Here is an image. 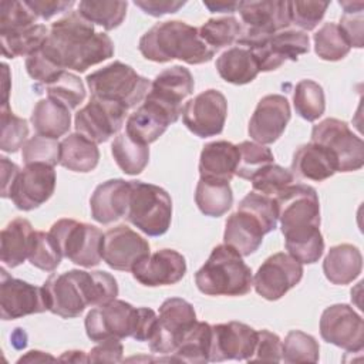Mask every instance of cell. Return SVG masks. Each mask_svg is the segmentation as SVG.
Wrapping results in <instances>:
<instances>
[{
  "label": "cell",
  "mask_w": 364,
  "mask_h": 364,
  "mask_svg": "<svg viewBox=\"0 0 364 364\" xmlns=\"http://www.w3.org/2000/svg\"><path fill=\"white\" fill-rule=\"evenodd\" d=\"M274 200L289 255L300 263L318 262L324 252V240L316 189L304 183H290L274 196Z\"/></svg>",
  "instance_id": "cell-1"
},
{
  "label": "cell",
  "mask_w": 364,
  "mask_h": 364,
  "mask_svg": "<svg viewBox=\"0 0 364 364\" xmlns=\"http://www.w3.org/2000/svg\"><path fill=\"white\" fill-rule=\"evenodd\" d=\"M40 51L61 70L84 73L114 55V43L105 33L94 30V24L78 10H70L54 21Z\"/></svg>",
  "instance_id": "cell-2"
},
{
  "label": "cell",
  "mask_w": 364,
  "mask_h": 364,
  "mask_svg": "<svg viewBox=\"0 0 364 364\" xmlns=\"http://www.w3.org/2000/svg\"><path fill=\"white\" fill-rule=\"evenodd\" d=\"M43 290L48 311L63 318H74L87 306H100L117 299L118 283L108 272L73 269L50 274Z\"/></svg>",
  "instance_id": "cell-3"
},
{
  "label": "cell",
  "mask_w": 364,
  "mask_h": 364,
  "mask_svg": "<svg viewBox=\"0 0 364 364\" xmlns=\"http://www.w3.org/2000/svg\"><path fill=\"white\" fill-rule=\"evenodd\" d=\"M138 48L149 61L168 63L176 58L193 65L209 63L216 53L199 37L196 27L181 20L156 23L142 34Z\"/></svg>",
  "instance_id": "cell-4"
},
{
  "label": "cell",
  "mask_w": 364,
  "mask_h": 364,
  "mask_svg": "<svg viewBox=\"0 0 364 364\" xmlns=\"http://www.w3.org/2000/svg\"><path fill=\"white\" fill-rule=\"evenodd\" d=\"M277 222L274 198L252 191L226 219L223 242L243 257L250 256L262 245L263 236L276 229Z\"/></svg>",
  "instance_id": "cell-5"
},
{
  "label": "cell",
  "mask_w": 364,
  "mask_h": 364,
  "mask_svg": "<svg viewBox=\"0 0 364 364\" xmlns=\"http://www.w3.org/2000/svg\"><path fill=\"white\" fill-rule=\"evenodd\" d=\"M195 283L206 296H245L253 286V276L243 256L223 243L212 249L208 260L195 273Z\"/></svg>",
  "instance_id": "cell-6"
},
{
  "label": "cell",
  "mask_w": 364,
  "mask_h": 364,
  "mask_svg": "<svg viewBox=\"0 0 364 364\" xmlns=\"http://www.w3.org/2000/svg\"><path fill=\"white\" fill-rule=\"evenodd\" d=\"M85 81L92 97L118 102L127 109L144 101L151 87L148 78L121 61H114L88 74Z\"/></svg>",
  "instance_id": "cell-7"
},
{
  "label": "cell",
  "mask_w": 364,
  "mask_h": 364,
  "mask_svg": "<svg viewBox=\"0 0 364 364\" xmlns=\"http://www.w3.org/2000/svg\"><path fill=\"white\" fill-rule=\"evenodd\" d=\"M127 220L148 236L166 233L172 220V199L169 193L158 185L131 181Z\"/></svg>",
  "instance_id": "cell-8"
},
{
  "label": "cell",
  "mask_w": 364,
  "mask_h": 364,
  "mask_svg": "<svg viewBox=\"0 0 364 364\" xmlns=\"http://www.w3.org/2000/svg\"><path fill=\"white\" fill-rule=\"evenodd\" d=\"M63 257L82 267H94L102 260V232L88 223L63 218L50 228Z\"/></svg>",
  "instance_id": "cell-9"
},
{
  "label": "cell",
  "mask_w": 364,
  "mask_h": 364,
  "mask_svg": "<svg viewBox=\"0 0 364 364\" xmlns=\"http://www.w3.org/2000/svg\"><path fill=\"white\" fill-rule=\"evenodd\" d=\"M236 11H239L243 21L236 43L246 48L286 30L291 24L289 1L283 0L237 1Z\"/></svg>",
  "instance_id": "cell-10"
},
{
  "label": "cell",
  "mask_w": 364,
  "mask_h": 364,
  "mask_svg": "<svg viewBox=\"0 0 364 364\" xmlns=\"http://www.w3.org/2000/svg\"><path fill=\"white\" fill-rule=\"evenodd\" d=\"M311 142L330 151L336 158L337 172L358 171L364 165V142L341 119L326 118L314 125Z\"/></svg>",
  "instance_id": "cell-11"
},
{
  "label": "cell",
  "mask_w": 364,
  "mask_h": 364,
  "mask_svg": "<svg viewBox=\"0 0 364 364\" xmlns=\"http://www.w3.org/2000/svg\"><path fill=\"white\" fill-rule=\"evenodd\" d=\"M196 321L195 309L189 301L181 297L166 299L159 307L156 328L149 340L151 351L156 354L173 353Z\"/></svg>",
  "instance_id": "cell-12"
},
{
  "label": "cell",
  "mask_w": 364,
  "mask_h": 364,
  "mask_svg": "<svg viewBox=\"0 0 364 364\" xmlns=\"http://www.w3.org/2000/svg\"><path fill=\"white\" fill-rule=\"evenodd\" d=\"M136 321V307L114 299L91 309L85 317L84 326L91 341H104L108 338L132 337Z\"/></svg>",
  "instance_id": "cell-13"
},
{
  "label": "cell",
  "mask_w": 364,
  "mask_h": 364,
  "mask_svg": "<svg viewBox=\"0 0 364 364\" xmlns=\"http://www.w3.org/2000/svg\"><path fill=\"white\" fill-rule=\"evenodd\" d=\"M228 115L226 97L209 88L185 102L182 119L185 127L199 138L219 135L223 131Z\"/></svg>",
  "instance_id": "cell-14"
},
{
  "label": "cell",
  "mask_w": 364,
  "mask_h": 364,
  "mask_svg": "<svg viewBox=\"0 0 364 364\" xmlns=\"http://www.w3.org/2000/svg\"><path fill=\"white\" fill-rule=\"evenodd\" d=\"M127 111L118 102L91 97L88 104L75 114V131L95 144L107 142L122 128Z\"/></svg>",
  "instance_id": "cell-15"
},
{
  "label": "cell",
  "mask_w": 364,
  "mask_h": 364,
  "mask_svg": "<svg viewBox=\"0 0 364 364\" xmlns=\"http://www.w3.org/2000/svg\"><path fill=\"white\" fill-rule=\"evenodd\" d=\"M193 87L191 71L182 65H172L154 78L145 101L162 109L173 124L182 114V102L193 92Z\"/></svg>",
  "instance_id": "cell-16"
},
{
  "label": "cell",
  "mask_w": 364,
  "mask_h": 364,
  "mask_svg": "<svg viewBox=\"0 0 364 364\" xmlns=\"http://www.w3.org/2000/svg\"><path fill=\"white\" fill-rule=\"evenodd\" d=\"M303 277V263L284 252L269 256L253 277V287L266 300H279Z\"/></svg>",
  "instance_id": "cell-17"
},
{
  "label": "cell",
  "mask_w": 364,
  "mask_h": 364,
  "mask_svg": "<svg viewBox=\"0 0 364 364\" xmlns=\"http://www.w3.org/2000/svg\"><path fill=\"white\" fill-rule=\"evenodd\" d=\"M320 336L348 353H358L364 347V321L351 306L333 304L321 314Z\"/></svg>",
  "instance_id": "cell-18"
},
{
  "label": "cell",
  "mask_w": 364,
  "mask_h": 364,
  "mask_svg": "<svg viewBox=\"0 0 364 364\" xmlns=\"http://www.w3.org/2000/svg\"><path fill=\"white\" fill-rule=\"evenodd\" d=\"M47 310L43 286L37 287L21 279L11 277L0 269V314L3 320H16Z\"/></svg>",
  "instance_id": "cell-19"
},
{
  "label": "cell",
  "mask_w": 364,
  "mask_h": 364,
  "mask_svg": "<svg viewBox=\"0 0 364 364\" xmlns=\"http://www.w3.org/2000/svg\"><path fill=\"white\" fill-rule=\"evenodd\" d=\"M247 48L255 55L259 71H273L284 61H297L299 55L309 53L310 38L301 30H282Z\"/></svg>",
  "instance_id": "cell-20"
},
{
  "label": "cell",
  "mask_w": 364,
  "mask_h": 364,
  "mask_svg": "<svg viewBox=\"0 0 364 364\" xmlns=\"http://www.w3.org/2000/svg\"><path fill=\"white\" fill-rule=\"evenodd\" d=\"M55 189L54 166L47 164H28L20 171L10 199L20 210H33L47 202Z\"/></svg>",
  "instance_id": "cell-21"
},
{
  "label": "cell",
  "mask_w": 364,
  "mask_h": 364,
  "mask_svg": "<svg viewBox=\"0 0 364 364\" xmlns=\"http://www.w3.org/2000/svg\"><path fill=\"white\" fill-rule=\"evenodd\" d=\"M149 253L148 240L125 225H118L104 233L102 260L114 270L131 272L135 263Z\"/></svg>",
  "instance_id": "cell-22"
},
{
  "label": "cell",
  "mask_w": 364,
  "mask_h": 364,
  "mask_svg": "<svg viewBox=\"0 0 364 364\" xmlns=\"http://www.w3.org/2000/svg\"><path fill=\"white\" fill-rule=\"evenodd\" d=\"M290 104L284 95L269 94L263 97L249 121V136L262 145L276 142L290 121Z\"/></svg>",
  "instance_id": "cell-23"
},
{
  "label": "cell",
  "mask_w": 364,
  "mask_h": 364,
  "mask_svg": "<svg viewBox=\"0 0 364 364\" xmlns=\"http://www.w3.org/2000/svg\"><path fill=\"white\" fill-rule=\"evenodd\" d=\"M257 340V330L240 323L228 321L212 326L209 361L245 360L253 354Z\"/></svg>",
  "instance_id": "cell-24"
},
{
  "label": "cell",
  "mask_w": 364,
  "mask_h": 364,
  "mask_svg": "<svg viewBox=\"0 0 364 364\" xmlns=\"http://www.w3.org/2000/svg\"><path fill=\"white\" fill-rule=\"evenodd\" d=\"M131 272L134 279L144 286H171L185 276L186 260L173 249H161L139 259Z\"/></svg>",
  "instance_id": "cell-25"
},
{
  "label": "cell",
  "mask_w": 364,
  "mask_h": 364,
  "mask_svg": "<svg viewBox=\"0 0 364 364\" xmlns=\"http://www.w3.org/2000/svg\"><path fill=\"white\" fill-rule=\"evenodd\" d=\"M131 196V181L121 178L100 183L90 198L91 216L95 222L108 225L127 216Z\"/></svg>",
  "instance_id": "cell-26"
},
{
  "label": "cell",
  "mask_w": 364,
  "mask_h": 364,
  "mask_svg": "<svg viewBox=\"0 0 364 364\" xmlns=\"http://www.w3.org/2000/svg\"><path fill=\"white\" fill-rule=\"evenodd\" d=\"M290 171L293 176L321 182L337 172V162L328 149L309 142L294 151Z\"/></svg>",
  "instance_id": "cell-27"
},
{
  "label": "cell",
  "mask_w": 364,
  "mask_h": 364,
  "mask_svg": "<svg viewBox=\"0 0 364 364\" xmlns=\"http://www.w3.org/2000/svg\"><path fill=\"white\" fill-rule=\"evenodd\" d=\"M239 164V148L229 141H213L202 148L199 156L200 178L230 182Z\"/></svg>",
  "instance_id": "cell-28"
},
{
  "label": "cell",
  "mask_w": 364,
  "mask_h": 364,
  "mask_svg": "<svg viewBox=\"0 0 364 364\" xmlns=\"http://www.w3.org/2000/svg\"><path fill=\"white\" fill-rule=\"evenodd\" d=\"M172 124L171 118L152 102H144L134 111L125 124V134L141 145L155 142Z\"/></svg>",
  "instance_id": "cell-29"
},
{
  "label": "cell",
  "mask_w": 364,
  "mask_h": 364,
  "mask_svg": "<svg viewBox=\"0 0 364 364\" xmlns=\"http://www.w3.org/2000/svg\"><path fill=\"white\" fill-rule=\"evenodd\" d=\"M34 232L24 218H16L6 225L0 233V257L4 266L13 269L28 259Z\"/></svg>",
  "instance_id": "cell-30"
},
{
  "label": "cell",
  "mask_w": 364,
  "mask_h": 364,
  "mask_svg": "<svg viewBox=\"0 0 364 364\" xmlns=\"http://www.w3.org/2000/svg\"><path fill=\"white\" fill-rule=\"evenodd\" d=\"M363 269V256L357 246L341 243L330 247L323 262V272L333 284H348Z\"/></svg>",
  "instance_id": "cell-31"
},
{
  "label": "cell",
  "mask_w": 364,
  "mask_h": 364,
  "mask_svg": "<svg viewBox=\"0 0 364 364\" xmlns=\"http://www.w3.org/2000/svg\"><path fill=\"white\" fill-rule=\"evenodd\" d=\"M100 151L95 142L74 132L60 142V165L73 172H91L97 168Z\"/></svg>",
  "instance_id": "cell-32"
},
{
  "label": "cell",
  "mask_w": 364,
  "mask_h": 364,
  "mask_svg": "<svg viewBox=\"0 0 364 364\" xmlns=\"http://www.w3.org/2000/svg\"><path fill=\"white\" fill-rule=\"evenodd\" d=\"M216 70L226 82L235 85L252 82L260 73L252 51L240 46L223 51L216 60Z\"/></svg>",
  "instance_id": "cell-33"
},
{
  "label": "cell",
  "mask_w": 364,
  "mask_h": 364,
  "mask_svg": "<svg viewBox=\"0 0 364 364\" xmlns=\"http://www.w3.org/2000/svg\"><path fill=\"white\" fill-rule=\"evenodd\" d=\"M30 121L38 135L58 139L70 131L71 114L64 105L43 98L34 105Z\"/></svg>",
  "instance_id": "cell-34"
},
{
  "label": "cell",
  "mask_w": 364,
  "mask_h": 364,
  "mask_svg": "<svg viewBox=\"0 0 364 364\" xmlns=\"http://www.w3.org/2000/svg\"><path fill=\"white\" fill-rule=\"evenodd\" d=\"M195 202L203 215L219 218L232 208L233 192L229 182L199 178L195 191Z\"/></svg>",
  "instance_id": "cell-35"
},
{
  "label": "cell",
  "mask_w": 364,
  "mask_h": 364,
  "mask_svg": "<svg viewBox=\"0 0 364 364\" xmlns=\"http://www.w3.org/2000/svg\"><path fill=\"white\" fill-rule=\"evenodd\" d=\"M48 28L44 24H33L28 27L0 33L1 53L6 58H16L20 55H31L46 41Z\"/></svg>",
  "instance_id": "cell-36"
},
{
  "label": "cell",
  "mask_w": 364,
  "mask_h": 364,
  "mask_svg": "<svg viewBox=\"0 0 364 364\" xmlns=\"http://www.w3.org/2000/svg\"><path fill=\"white\" fill-rule=\"evenodd\" d=\"M212 326L205 321H196L195 326L182 338L178 348L172 353V361L205 364L209 361Z\"/></svg>",
  "instance_id": "cell-37"
},
{
  "label": "cell",
  "mask_w": 364,
  "mask_h": 364,
  "mask_svg": "<svg viewBox=\"0 0 364 364\" xmlns=\"http://www.w3.org/2000/svg\"><path fill=\"white\" fill-rule=\"evenodd\" d=\"M111 154L117 165L127 175L141 173L149 162L148 145L134 142L125 132L114 138L111 144Z\"/></svg>",
  "instance_id": "cell-38"
},
{
  "label": "cell",
  "mask_w": 364,
  "mask_h": 364,
  "mask_svg": "<svg viewBox=\"0 0 364 364\" xmlns=\"http://www.w3.org/2000/svg\"><path fill=\"white\" fill-rule=\"evenodd\" d=\"M293 105L303 119L309 122L318 119L326 109L323 87L313 80L299 81L293 92Z\"/></svg>",
  "instance_id": "cell-39"
},
{
  "label": "cell",
  "mask_w": 364,
  "mask_h": 364,
  "mask_svg": "<svg viewBox=\"0 0 364 364\" xmlns=\"http://www.w3.org/2000/svg\"><path fill=\"white\" fill-rule=\"evenodd\" d=\"M127 1H94L82 0L78 3V13L92 24L105 30H114L127 16Z\"/></svg>",
  "instance_id": "cell-40"
},
{
  "label": "cell",
  "mask_w": 364,
  "mask_h": 364,
  "mask_svg": "<svg viewBox=\"0 0 364 364\" xmlns=\"http://www.w3.org/2000/svg\"><path fill=\"white\" fill-rule=\"evenodd\" d=\"M199 37L215 51H218L222 47L232 46L237 41L242 24L237 21L233 16L226 17H218V18H209L206 23H203L199 28Z\"/></svg>",
  "instance_id": "cell-41"
},
{
  "label": "cell",
  "mask_w": 364,
  "mask_h": 364,
  "mask_svg": "<svg viewBox=\"0 0 364 364\" xmlns=\"http://www.w3.org/2000/svg\"><path fill=\"white\" fill-rule=\"evenodd\" d=\"M316 54L326 61H338L350 53V46L346 41L338 24L324 23L313 36Z\"/></svg>",
  "instance_id": "cell-42"
},
{
  "label": "cell",
  "mask_w": 364,
  "mask_h": 364,
  "mask_svg": "<svg viewBox=\"0 0 364 364\" xmlns=\"http://www.w3.org/2000/svg\"><path fill=\"white\" fill-rule=\"evenodd\" d=\"M320 346L316 338L304 331L291 330L282 341V361L284 363H317Z\"/></svg>",
  "instance_id": "cell-43"
},
{
  "label": "cell",
  "mask_w": 364,
  "mask_h": 364,
  "mask_svg": "<svg viewBox=\"0 0 364 364\" xmlns=\"http://www.w3.org/2000/svg\"><path fill=\"white\" fill-rule=\"evenodd\" d=\"M47 98L64 105L70 111L77 108L85 98V88L78 75L70 71L61 73V75L46 85Z\"/></svg>",
  "instance_id": "cell-44"
},
{
  "label": "cell",
  "mask_w": 364,
  "mask_h": 364,
  "mask_svg": "<svg viewBox=\"0 0 364 364\" xmlns=\"http://www.w3.org/2000/svg\"><path fill=\"white\" fill-rule=\"evenodd\" d=\"M239 148V164L235 175L250 181L259 171L270 164H274L273 152L257 142L243 141L237 145Z\"/></svg>",
  "instance_id": "cell-45"
},
{
  "label": "cell",
  "mask_w": 364,
  "mask_h": 364,
  "mask_svg": "<svg viewBox=\"0 0 364 364\" xmlns=\"http://www.w3.org/2000/svg\"><path fill=\"white\" fill-rule=\"evenodd\" d=\"M0 118V149L4 152H17L20 148H23L28 136V124L24 118L14 115L9 105H1Z\"/></svg>",
  "instance_id": "cell-46"
},
{
  "label": "cell",
  "mask_w": 364,
  "mask_h": 364,
  "mask_svg": "<svg viewBox=\"0 0 364 364\" xmlns=\"http://www.w3.org/2000/svg\"><path fill=\"white\" fill-rule=\"evenodd\" d=\"M63 255L60 253L51 235L43 230H36L31 249L28 253L30 263L44 272H53L60 266Z\"/></svg>",
  "instance_id": "cell-47"
},
{
  "label": "cell",
  "mask_w": 364,
  "mask_h": 364,
  "mask_svg": "<svg viewBox=\"0 0 364 364\" xmlns=\"http://www.w3.org/2000/svg\"><path fill=\"white\" fill-rule=\"evenodd\" d=\"M21 156L26 165L47 164L55 166L60 164V142L57 139L37 134L24 142L21 148Z\"/></svg>",
  "instance_id": "cell-48"
},
{
  "label": "cell",
  "mask_w": 364,
  "mask_h": 364,
  "mask_svg": "<svg viewBox=\"0 0 364 364\" xmlns=\"http://www.w3.org/2000/svg\"><path fill=\"white\" fill-rule=\"evenodd\" d=\"M294 176L290 169H286L280 165L270 164L262 171H259L252 179L253 191L274 198L279 195L286 186H289L293 182Z\"/></svg>",
  "instance_id": "cell-49"
},
{
  "label": "cell",
  "mask_w": 364,
  "mask_h": 364,
  "mask_svg": "<svg viewBox=\"0 0 364 364\" xmlns=\"http://www.w3.org/2000/svg\"><path fill=\"white\" fill-rule=\"evenodd\" d=\"M343 7V16L340 18V30L350 47L361 48L363 41V24H364V1H340Z\"/></svg>",
  "instance_id": "cell-50"
},
{
  "label": "cell",
  "mask_w": 364,
  "mask_h": 364,
  "mask_svg": "<svg viewBox=\"0 0 364 364\" xmlns=\"http://www.w3.org/2000/svg\"><path fill=\"white\" fill-rule=\"evenodd\" d=\"M330 3L328 1H289L290 23L301 28V31H311L323 20Z\"/></svg>",
  "instance_id": "cell-51"
},
{
  "label": "cell",
  "mask_w": 364,
  "mask_h": 364,
  "mask_svg": "<svg viewBox=\"0 0 364 364\" xmlns=\"http://www.w3.org/2000/svg\"><path fill=\"white\" fill-rule=\"evenodd\" d=\"M36 21L37 17L24 1L3 0L0 3V33L28 27Z\"/></svg>",
  "instance_id": "cell-52"
},
{
  "label": "cell",
  "mask_w": 364,
  "mask_h": 364,
  "mask_svg": "<svg viewBox=\"0 0 364 364\" xmlns=\"http://www.w3.org/2000/svg\"><path fill=\"white\" fill-rule=\"evenodd\" d=\"M26 70H27V74L33 80H36L40 85H48L50 82L57 80L61 75V73L65 71L57 67L55 64H53L40 51V48L26 58Z\"/></svg>",
  "instance_id": "cell-53"
},
{
  "label": "cell",
  "mask_w": 364,
  "mask_h": 364,
  "mask_svg": "<svg viewBox=\"0 0 364 364\" xmlns=\"http://www.w3.org/2000/svg\"><path fill=\"white\" fill-rule=\"evenodd\" d=\"M267 361L279 363L282 361V340L277 334L269 330H259L257 340L253 354L247 358V363Z\"/></svg>",
  "instance_id": "cell-54"
},
{
  "label": "cell",
  "mask_w": 364,
  "mask_h": 364,
  "mask_svg": "<svg viewBox=\"0 0 364 364\" xmlns=\"http://www.w3.org/2000/svg\"><path fill=\"white\" fill-rule=\"evenodd\" d=\"M124 347L118 338L100 341L98 346L88 353V363H119L122 361Z\"/></svg>",
  "instance_id": "cell-55"
},
{
  "label": "cell",
  "mask_w": 364,
  "mask_h": 364,
  "mask_svg": "<svg viewBox=\"0 0 364 364\" xmlns=\"http://www.w3.org/2000/svg\"><path fill=\"white\" fill-rule=\"evenodd\" d=\"M24 3L37 18L43 20H50L55 14L68 11L75 4L74 0H24Z\"/></svg>",
  "instance_id": "cell-56"
},
{
  "label": "cell",
  "mask_w": 364,
  "mask_h": 364,
  "mask_svg": "<svg viewBox=\"0 0 364 364\" xmlns=\"http://www.w3.org/2000/svg\"><path fill=\"white\" fill-rule=\"evenodd\" d=\"M158 316L152 309L136 307V321L132 338L136 341H149L155 333Z\"/></svg>",
  "instance_id": "cell-57"
},
{
  "label": "cell",
  "mask_w": 364,
  "mask_h": 364,
  "mask_svg": "<svg viewBox=\"0 0 364 364\" xmlns=\"http://www.w3.org/2000/svg\"><path fill=\"white\" fill-rule=\"evenodd\" d=\"M186 1L179 0H135L134 4L144 10V13L159 17L169 13H176L181 7L185 6Z\"/></svg>",
  "instance_id": "cell-58"
},
{
  "label": "cell",
  "mask_w": 364,
  "mask_h": 364,
  "mask_svg": "<svg viewBox=\"0 0 364 364\" xmlns=\"http://www.w3.org/2000/svg\"><path fill=\"white\" fill-rule=\"evenodd\" d=\"M0 162H1V198H9L10 191L21 169L6 156H1Z\"/></svg>",
  "instance_id": "cell-59"
},
{
  "label": "cell",
  "mask_w": 364,
  "mask_h": 364,
  "mask_svg": "<svg viewBox=\"0 0 364 364\" xmlns=\"http://www.w3.org/2000/svg\"><path fill=\"white\" fill-rule=\"evenodd\" d=\"M203 4L212 13H235L237 9V1L218 0V1H203Z\"/></svg>",
  "instance_id": "cell-60"
},
{
  "label": "cell",
  "mask_w": 364,
  "mask_h": 364,
  "mask_svg": "<svg viewBox=\"0 0 364 364\" xmlns=\"http://www.w3.org/2000/svg\"><path fill=\"white\" fill-rule=\"evenodd\" d=\"M60 360H68L74 363H88V355H85L84 351H65Z\"/></svg>",
  "instance_id": "cell-61"
},
{
  "label": "cell",
  "mask_w": 364,
  "mask_h": 364,
  "mask_svg": "<svg viewBox=\"0 0 364 364\" xmlns=\"http://www.w3.org/2000/svg\"><path fill=\"white\" fill-rule=\"evenodd\" d=\"M44 360H54V357L47 355V354H44L43 351H34V350H31V351L27 353V355L21 357L17 363H23V361H44Z\"/></svg>",
  "instance_id": "cell-62"
},
{
  "label": "cell",
  "mask_w": 364,
  "mask_h": 364,
  "mask_svg": "<svg viewBox=\"0 0 364 364\" xmlns=\"http://www.w3.org/2000/svg\"><path fill=\"white\" fill-rule=\"evenodd\" d=\"M3 74H4V80H3V101L1 105H9V84H10V78H9V67L7 64H3Z\"/></svg>",
  "instance_id": "cell-63"
}]
</instances>
